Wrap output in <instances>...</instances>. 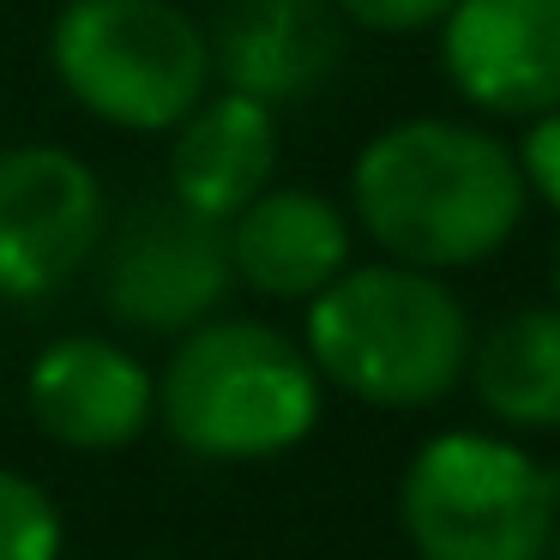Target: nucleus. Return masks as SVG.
Returning a JSON list of instances; mask_svg holds the SVG:
<instances>
[{
	"instance_id": "1",
	"label": "nucleus",
	"mask_w": 560,
	"mask_h": 560,
	"mask_svg": "<svg viewBox=\"0 0 560 560\" xmlns=\"http://www.w3.org/2000/svg\"><path fill=\"white\" fill-rule=\"evenodd\" d=\"M343 206L380 259L440 278L500 259L530 218L512 139L482 115H398L368 133Z\"/></svg>"
},
{
	"instance_id": "2",
	"label": "nucleus",
	"mask_w": 560,
	"mask_h": 560,
	"mask_svg": "<svg viewBox=\"0 0 560 560\" xmlns=\"http://www.w3.org/2000/svg\"><path fill=\"white\" fill-rule=\"evenodd\" d=\"M302 350L331 392L368 410H428L470 374L476 319L440 271L355 259L302 307Z\"/></svg>"
},
{
	"instance_id": "3",
	"label": "nucleus",
	"mask_w": 560,
	"mask_h": 560,
	"mask_svg": "<svg viewBox=\"0 0 560 560\" xmlns=\"http://www.w3.org/2000/svg\"><path fill=\"white\" fill-rule=\"evenodd\" d=\"M326 380L302 338L254 314H211L182 331L158 374V422L206 464H266L319 428Z\"/></svg>"
},
{
	"instance_id": "4",
	"label": "nucleus",
	"mask_w": 560,
	"mask_h": 560,
	"mask_svg": "<svg viewBox=\"0 0 560 560\" xmlns=\"http://www.w3.org/2000/svg\"><path fill=\"white\" fill-rule=\"evenodd\" d=\"M43 61L85 121L127 139H170L218 85L206 19L182 0H61Z\"/></svg>"
},
{
	"instance_id": "5",
	"label": "nucleus",
	"mask_w": 560,
	"mask_h": 560,
	"mask_svg": "<svg viewBox=\"0 0 560 560\" xmlns=\"http://www.w3.org/2000/svg\"><path fill=\"white\" fill-rule=\"evenodd\" d=\"M398 518L422 560H542L560 524V470L518 434L440 428L404 464Z\"/></svg>"
},
{
	"instance_id": "6",
	"label": "nucleus",
	"mask_w": 560,
	"mask_h": 560,
	"mask_svg": "<svg viewBox=\"0 0 560 560\" xmlns=\"http://www.w3.org/2000/svg\"><path fill=\"white\" fill-rule=\"evenodd\" d=\"M109 187L97 163L55 139L0 151V302L31 307L61 295L109 235Z\"/></svg>"
},
{
	"instance_id": "7",
	"label": "nucleus",
	"mask_w": 560,
	"mask_h": 560,
	"mask_svg": "<svg viewBox=\"0 0 560 560\" xmlns=\"http://www.w3.org/2000/svg\"><path fill=\"white\" fill-rule=\"evenodd\" d=\"M103 307L127 331L182 338L199 319L223 314L235 290L223 223L182 211L170 194L133 206L103 235Z\"/></svg>"
},
{
	"instance_id": "8",
	"label": "nucleus",
	"mask_w": 560,
	"mask_h": 560,
	"mask_svg": "<svg viewBox=\"0 0 560 560\" xmlns=\"http://www.w3.org/2000/svg\"><path fill=\"white\" fill-rule=\"evenodd\" d=\"M434 55L470 115L530 121L560 103V0H452Z\"/></svg>"
},
{
	"instance_id": "9",
	"label": "nucleus",
	"mask_w": 560,
	"mask_h": 560,
	"mask_svg": "<svg viewBox=\"0 0 560 560\" xmlns=\"http://www.w3.org/2000/svg\"><path fill=\"white\" fill-rule=\"evenodd\" d=\"M25 410L67 452H121L158 422V374L103 331H67L25 368Z\"/></svg>"
},
{
	"instance_id": "10",
	"label": "nucleus",
	"mask_w": 560,
	"mask_h": 560,
	"mask_svg": "<svg viewBox=\"0 0 560 560\" xmlns=\"http://www.w3.org/2000/svg\"><path fill=\"white\" fill-rule=\"evenodd\" d=\"M206 37L218 85L278 115L314 103L350 61V25L331 0H218Z\"/></svg>"
},
{
	"instance_id": "11",
	"label": "nucleus",
	"mask_w": 560,
	"mask_h": 560,
	"mask_svg": "<svg viewBox=\"0 0 560 560\" xmlns=\"http://www.w3.org/2000/svg\"><path fill=\"white\" fill-rule=\"evenodd\" d=\"M230 271L259 302L307 307L326 283H338L355 266V218L338 194L307 182H271L259 199H247L230 223Z\"/></svg>"
},
{
	"instance_id": "12",
	"label": "nucleus",
	"mask_w": 560,
	"mask_h": 560,
	"mask_svg": "<svg viewBox=\"0 0 560 560\" xmlns=\"http://www.w3.org/2000/svg\"><path fill=\"white\" fill-rule=\"evenodd\" d=\"M283 158V115L242 91L211 85L194 115H182L163 151V194L182 211L230 223L247 199L278 182Z\"/></svg>"
},
{
	"instance_id": "13",
	"label": "nucleus",
	"mask_w": 560,
	"mask_h": 560,
	"mask_svg": "<svg viewBox=\"0 0 560 560\" xmlns=\"http://www.w3.org/2000/svg\"><path fill=\"white\" fill-rule=\"evenodd\" d=\"M464 386L500 434H560V302H530L476 331Z\"/></svg>"
},
{
	"instance_id": "14",
	"label": "nucleus",
	"mask_w": 560,
	"mask_h": 560,
	"mask_svg": "<svg viewBox=\"0 0 560 560\" xmlns=\"http://www.w3.org/2000/svg\"><path fill=\"white\" fill-rule=\"evenodd\" d=\"M61 506L43 482L0 464V560H61Z\"/></svg>"
},
{
	"instance_id": "15",
	"label": "nucleus",
	"mask_w": 560,
	"mask_h": 560,
	"mask_svg": "<svg viewBox=\"0 0 560 560\" xmlns=\"http://www.w3.org/2000/svg\"><path fill=\"white\" fill-rule=\"evenodd\" d=\"M512 158H518L524 194L530 206H548L560 218V103L530 121H518V139H512Z\"/></svg>"
},
{
	"instance_id": "16",
	"label": "nucleus",
	"mask_w": 560,
	"mask_h": 560,
	"mask_svg": "<svg viewBox=\"0 0 560 560\" xmlns=\"http://www.w3.org/2000/svg\"><path fill=\"white\" fill-rule=\"evenodd\" d=\"M331 7L368 37H434V25L452 13V0H331Z\"/></svg>"
},
{
	"instance_id": "17",
	"label": "nucleus",
	"mask_w": 560,
	"mask_h": 560,
	"mask_svg": "<svg viewBox=\"0 0 560 560\" xmlns=\"http://www.w3.org/2000/svg\"><path fill=\"white\" fill-rule=\"evenodd\" d=\"M542 560H560V524H555V536H548V555Z\"/></svg>"
},
{
	"instance_id": "18",
	"label": "nucleus",
	"mask_w": 560,
	"mask_h": 560,
	"mask_svg": "<svg viewBox=\"0 0 560 560\" xmlns=\"http://www.w3.org/2000/svg\"><path fill=\"white\" fill-rule=\"evenodd\" d=\"M555 302H560V247H555Z\"/></svg>"
}]
</instances>
